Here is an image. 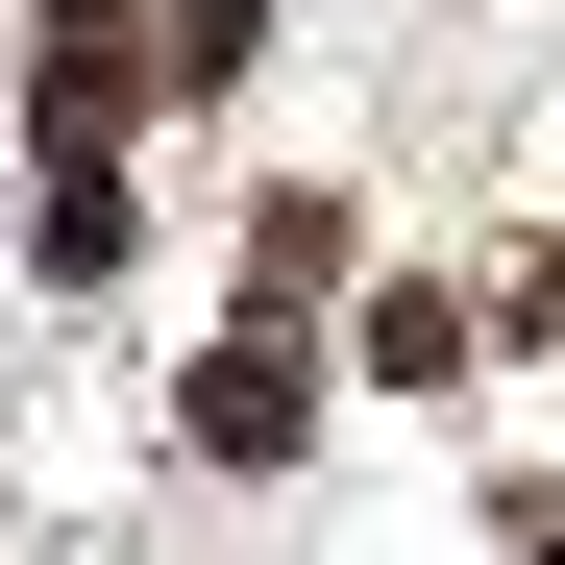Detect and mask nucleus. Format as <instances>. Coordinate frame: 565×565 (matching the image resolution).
I'll return each mask as SVG.
<instances>
[{
  "label": "nucleus",
  "instance_id": "f257e3e1",
  "mask_svg": "<svg viewBox=\"0 0 565 565\" xmlns=\"http://www.w3.org/2000/svg\"><path fill=\"white\" fill-rule=\"evenodd\" d=\"M148 74H172V50L124 25V0H50V25H25V124H50V148H99V124L148 99Z\"/></svg>",
  "mask_w": 565,
  "mask_h": 565
},
{
  "label": "nucleus",
  "instance_id": "f03ea898",
  "mask_svg": "<svg viewBox=\"0 0 565 565\" xmlns=\"http://www.w3.org/2000/svg\"><path fill=\"white\" fill-rule=\"evenodd\" d=\"M172 418H198L222 467H296V418H320V369L270 344V320H222V344H198V394H172Z\"/></svg>",
  "mask_w": 565,
  "mask_h": 565
},
{
  "label": "nucleus",
  "instance_id": "7ed1b4c3",
  "mask_svg": "<svg viewBox=\"0 0 565 565\" xmlns=\"http://www.w3.org/2000/svg\"><path fill=\"white\" fill-rule=\"evenodd\" d=\"M25 246H50V270H124V172H99V148H50V198H25Z\"/></svg>",
  "mask_w": 565,
  "mask_h": 565
},
{
  "label": "nucleus",
  "instance_id": "20e7f679",
  "mask_svg": "<svg viewBox=\"0 0 565 565\" xmlns=\"http://www.w3.org/2000/svg\"><path fill=\"white\" fill-rule=\"evenodd\" d=\"M246 50H270V0H172V99H222Z\"/></svg>",
  "mask_w": 565,
  "mask_h": 565
},
{
  "label": "nucleus",
  "instance_id": "39448f33",
  "mask_svg": "<svg viewBox=\"0 0 565 565\" xmlns=\"http://www.w3.org/2000/svg\"><path fill=\"white\" fill-rule=\"evenodd\" d=\"M541 320H565V246H541Z\"/></svg>",
  "mask_w": 565,
  "mask_h": 565
},
{
  "label": "nucleus",
  "instance_id": "423d86ee",
  "mask_svg": "<svg viewBox=\"0 0 565 565\" xmlns=\"http://www.w3.org/2000/svg\"><path fill=\"white\" fill-rule=\"evenodd\" d=\"M541 565H565V541H541Z\"/></svg>",
  "mask_w": 565,
  "mask_h": 565
}]
</instances>
